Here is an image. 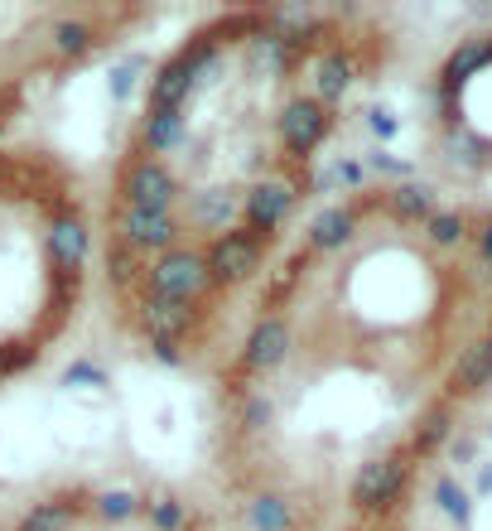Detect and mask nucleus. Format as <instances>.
Wrapping results in <instances>:
<instances>
[{"mask_svg": "<svg viewBox=\"0 0 492 531\" xmlns=\"http://www.w3.org/2000/svg\"><path fill=\"white\" fill-rule=\"evenodd\" d=\"M5 531H237L232 517L174 483L78 478L29 498Z\"/></svg>", "mask_w": 492, "mask_h": 531, "instance_id": "nucleus-5", "label": "nucleus"}, {"mask_svg": "<svg viewBox=\"0 0 492 531\" xmlns=\"http://www.w3.org/2000/svg\"><path fill=\"white\" fill-rule=\"evenodd\" d=\"M391 49L362 10L242 5L160 58L97 208L102 300L136 353L218 363L251 290L309 223L328 145Z\"/></svg>", "mask_w": 492, "mask_h": 531, "instance_id": "nucleus-2", "label": "nucleus"}, {"mask_svg": "<svg viewBox=\"0 0 492 531\" xmlns=\"http://www.w3.org/2000/svg\"><path fill=\"white\" fill-rule=\"evenodd\" d=\"M97 276V203L54 145L0 140V387L78 329Z\"/></svg>", "mask_w": 492, "mask_h": 531, "instance_id": "nucleus-3", "label": "nucleus"}, {"mask_svg": "<svg viewBox=\"0 0 492 531\" xmlns=\"http://www.w3.org/2000/svg\"><path fill=\"white\" fill-rule=\"evenodd\" d=\"M435 116L454 150L492 165V34L454 49L435 78Z\"/></svg>", "mask_w": 492, "mask_h": 531, "instance_id": "nucleus-6", "label": "nucleus"}, {"mask_svg": "<svg viewBox=\"0 0 492 531\" xmlns=\"http://www.w3.org/2000/svg\"><path fill=\"white\" fill-rule=\"evenodd\" d=\"M155 10L140 5H0V140L68 73L116 49Z\"/></svg>", "mask_w": 492, "mask_h": 531, "instance_id": "nucleus-4", "label": "nucleus"}, {"mask_svg": "<svg viewBox=\"0 0 492 531\" xmlns=\"http://www.w3.org/2000/svg\"><path fill=\"white\" fill-rule=\"evenodd\" d=\"M492 387V213L362 184L309 213L213 377V474L237 531H401Z\"/></svg>", "mask_w": 492, "mask_h": 531, "instance_id": "nucleus-1", "label": "nucleus"}]
</instances>
